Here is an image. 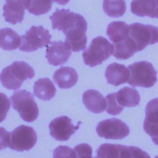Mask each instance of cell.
I'll return each mask as SVG.
<instances>
[{
    "mask_svg": "<svg viewBox=\"0 0 158 158\" xmlns=\"http://www.w3.org/2000/svg\"><path fill=\"white\" fill-rule=\"evenodd\" d=\"M96 132L107 139H121L129 135L128 126L121 120L111 118L102 120L97 125Z\"/></svg>",
    "mask_w": 158,
    "mask_h": 158,
    "instance_id": "cell-8",
    "label": "cell"
},
{
    "mask_svg": "<svg viewBox=\"0 0 158 158\" xmlns=\"http://www.w3.org/2000/svg\"><path fill=\"white\" fill-rule=\"evenodd\" d=\"M106 34L114 44L120 43L128 37L130 26L122 21L112 22L108 25Z\"/></svg>",
    "mask_w": 158,
    "mask_h": 158,
    "instance_id": "cell-20",
    "label": "cell"
},
{
    "mask_svg": "<svg viewBox=\"0 0 158 158\" xmlns=\"http://www.w3.org/2000/svg\"><path fill=\"white\" fill-rule=\"evenodd\" d=\"M51 35L43 26H32L21 36L22 43L19 49L25 52H31L48 46L51 42Z\"/></svg>",
    "mask_w": 158,
    "mask_h": 158,
    "instance_id": "cell-6",
    "label": "cell"
},
{
    "mask_svg": "<svg viewBox=\"0 0 158 158\" xmlns=\"http://www.w3.org/2000/svg\"><path fill=\"white\" fill-rule=\"evenodd\" d=\"M116 99L121 106L133 107L139 103L140 96L136 89L125 86L116 93Z\"/></svg>",
    "mask_w": 158,
    "mask_h": 158,
    "instance_id": "cell-22",
    "label": "cell"
},
{
    "mask_svg": "<svg viewBox=\"0 0 158 158\" xmlns=\"http://www.w3.org/2000/svg\"><path fill=\"white\" fill-rule=\"evenodd\" d=\"M131 11L139 17L158 18V0H135L131 2Z\"/></svg>",
    "mask_w": 158,
    "mask_h": 158,
    "instance_id": "cell-19",
    "label": "cell"
},
{
    "mask_svg": "<svg viewBox=\"0 0 158 158\" xmlns=\"http://www.w3.org/2000/svg\"><path fill=\"white\" fill-rule=\"evenodd\" d=\"M129 36L136 44L138 51L158 42V28L152 25L136 22L130 25Z\"/></svg>",
    "mask_w": 158,
    "mask_h": 158,
    "instance_id": "cell-7",
    "label": "cell"
},
{
    "mask_svg": "<svg viewBox=\"0 0 158 158\" xmlns=\"http://www.w3.org/2000/svg\"><path fill=\"white\" fill-rule=\"evenodd\" d=\"M97 158H131L129 146L122 144L105 143L96 150Z\"/></svg>",
    "mask_w": 158,
    "mask_h": 158,
    "instance_id": "cell-17",
    "label": "cell"
},
{
    "mask_svg": "<svg viewBox=\"0 0 158 158\" xmlns=\"http://www.w3.org/2000/svg\"><path fill=\"white\" fill-rule=\"evenodd\" d=\"M154 158H158V155H157V156H156Z\"/></svg>",
    "mask_w": 158,
    "mask_h": 158,
    "instance_id": "cell-32",
    "label": "cell"
},
{
    "mask_svg": "<svg viewBox=\"0 0 158 158\" xmlns=\"http://www.w3.org/2000/svg\"><path fill=\"white\" fill-rule=\"evenodd\" d=\"M107 108L106 112L113 115H116L122 112L123 109V107L118 104L116 99V93H113L107 94L106 96Z\"/></svg>",
    "mask_w": 158,
    "mask_h": 158,
    "instance_id": "cell-27",
    "label": "cell"
},
{
    "mask_svg": "<svg viewBox=\"0 0 158 158\" xmlns=\"http://www.w3.org/2000/svg\"><path fill=\"white\" fill-rule=\"evenodd\" d=\"M131 151V158H151L149 155L140 148L135 146H129Z\"/></svg>",
    "mask_w": 158,
    "mask_h": 158,
    "instance_id": "cell-30",
    "label": "cell"
},
{
    "mask_svg": "<svg viewBox=\"0 0 158 158\" xmlns=\"http://www.w3.org/2000/svg\"><path fill=\"white\" fill-rule=\"evenodd\" d=\"M49 19L53 29L61 30L65 33L69 29L75 27L85 18L79 14L71 12L69 9L57 8Z\"/></svg>",
    "mask_w": 158,
    "mask_h": 158,
    "instance_id": "cell-9",
    "label": "cell"
},
{
    "mask_svg": "<svg viewBox=\"0 0 158 158\" xmlns=\"http://www.w3.org/2000/svg\"><path fill=\"white\" fill-rule=\"evenodd\" d=\"M83 102L86 108L94 114L102 112L107 108L106 98L97 90L88 89L85 91L82 96Z\"/></svg>",
    "mask_w": 158,
    "mask_h": 158,
    "instance_id": "cell-16",
    "label": "cell"
},
{
    "mask_svg": "<svg viewBox=\"0 0 158 158\" xmlns=\"http://www.w3.org/2000/svg\"><path fill=\"white\" fill-rule=\"evenodd\" d=\"M146 117L143 123L145 132L152 138L158 136V98L149 101L145 109Z\"/></svg>",
    "mask_w": 158,
    "mask_h": 158,
    "instance_id": "cell-14",
    "label": "cell"
},
{
    "mask_svg": "<svg viewBox=\"0 0 158 158\" xmlns=\"http://www.w3.org/2000/svg\"><path fill=\"white\" fill-rule=\"evenodd\" d=\"M10 99L12 108L19 112L22 120L32 122L37 118L38 107L30 92L25 89L17 90L13 93Z\"/></svg>",
    "mask_w": 158,
    "mask_h": 158,
    "instance_id": "cell-3",
    "label": "cell"
},
{
    "mask_svg": "<svg viewBox=\"0 0 158 158\" xmlns=\"http://www.w3.org/2000/svg\"><path fill=\"white\" fill-rule=\"evenodd\" d=\"M128 68L130 78L127 83L132 86L151 88L157 81V71L152 64L148 61L134 62Z\"/></svg>",
    "mask_w": 158,
    "mask_h": 158,
    "instance_id": "cell-5",
    "label": "cell"
},
{
    "mask_svg": "<svg viewBox=\"0 0 158 158\" xmlns=\"http://www.w3.org/2000/svg\"><path fill=\"white\" fill-rule=\"evenodd\" d=\"M102 7L105 13L110 17H119L123 15L126 10L125 1H103Z\"/></svg>",
    "mask_w": 158,
    "mask_h": 158,
    "instance_id": "cell-25",
    "label": "cell"
},
{
    "mask_svg": "<svg viewBox=\"0 0 158 158\" xmlns=\"http://www.w3.org/2000/svg\"><path fill=\"white\" fill-rule=\"evenodd\" d=\"M105 77L109 84L117 86L128 81L130 71L124 65L114 62L107 67Z\"/></svg>",
    "mask_w": 158,
    "mask_h": 158,
    "instance_id": "cell-15",
    "label": "cell"
},
{
    "mask_svg": "<svg viewBox=\"0 0 158 158\" xmlns=\"http://www.w3.org/2000/svg\"><path fill=\"white\" fill-rule=\"evenodd\" d=\"M54 1H31L28 0L27 7L28 12L34 15H41L49 11Z\"/></svg>",
    "mask_w": 158,
    "mask_h": 158,
    "instance_id": "cell-26",
    "label": "cell"
},
{
    "mask_svg": "<svg viewBox=\"0 0 158 158\" xmlns=\"http://www.w3.org/2000/svg\"><path fill=\"white\" fill-rule=\"evenodd\" d=\"M152 140L154 144H156V145H158V136L152 138Z\"/></svg>",
    "mask_w": 158,
    "mask_h": 158,
    "instance_id": "cell-31",
    "label": "cell"
},
{
    "mask_svg": "<svg viewBox=\"0 0 158 158\" xmlns=\"http://www.w3.org/2000/svg\"><path fill=\"white\" fill-rule=\"evenodd\" d=\"M56 93V87L48 78H40L34 83L33 94L40 99L49 101L55 96Z\"/></svg>",
    "mask_w": 158,
    "mask_h": 158,
    "instance_id": "cell-21",
    "label": "cell"
},
{
    "mask_svg": "<svg viewBox=\"0 0 158 158\" xmlns=\"http://www.w3.org/2000/svg\"><path fill=\"white\" fill-rule=\"evenodd\" d=\"M114 51V46L106 38L96 37L83 52V61L86 65L90 67L96 66L113 55Z\"/></svg>",
    "mask_w": 158,
    "mask_h": 158,
    "instance_id": "cell-4",
    "label": "cell"
},
{
    "mask_svg": "<svg viewBox=\"0 0 158 158\" xmlns=\"http://www.w3.org/2000/svg\"><path fill=\"white\" fill-rule=\"evenodd\" d=\"M86 30L87 22L84 19L75 27L69 29L64 33L65 35V42L70 47L71 51L78 52L86 49Z\"/></svg>",
    "mask_w": 158,
    "mask_h": 158,
    "instance_id": "cell-11",
    "label": "cell"
},
{
    "mask_svg": "<svg viewBox=\"0 0 158 158\" xmlns=\"http://www.w3.org/2000/svg\"><path fill=\"white\" fill-rule=\"evenodd\" d=\"M76 158H97L92 157V148L88 144L82 143L74 148Z\"/></svg>",
    "mask_w": 158,
    "mask_h": 158,
    "instance_id": "cell-29",
    "label": "cell"
},
{
    "mask_svg": "<svg viewBox=\"0 0 158 158\" xmlns=\"http://www.w3.org/2000/svg\"><path fill=\"white\" fill-rule=\"evenodd\" d=\"M36 141V133L31 127L22 125L11 132L1 128V149L9 147L19 152L28 151L35 145Z\"/></svg>",
    "mask_w": 158,
    "mask_h": 158,
    "instance_id": "cell-1",
    "label": "cell"
},
{
    "mask_svg": "<svg viewBox=\"0 0 158 158\" xmlns=\"http://www.w3.org/2000/svg\"><path fill=\"white\" fill-rule=\"evenodd\" d=\"M53 158H76V153L69 146H59L54 150Z\"/></svg>",
    "mask_w": 158,
    "mask_h": 158,
    "instance_id": "cell-28",
    "label": "cell"
},
{
    "mask_svg": "<svg viewBox=\"0 0 158 158\" xmlns=\"http://www.w3.org/2000/svg\"><path fill=\"white\" fill-rule=\"evenodd\" d=\"M53 80L60 88L67 89L73 86L78 81L76 70L70 67H61L55 71Z\"/></svg>",
    "mask_w": 158,
    "mask_h": 158,
    "instance_id": "cell-18",
    "label": "cell"
},
{
    "mask_svg": "<svg viewBox=\"0 0 158 158\" xmlns=\"http://www.w3.org/2000/svg\"><path fill=\"white\" fill-rule=\"evenodd\" d=\"M114 47L113 56L118 59H127L138 52L136 44L130 36L123 41L114 44Z\"/></svg>",
    "mask_w": 158,
    "mask_h": 158,
    "instance_id": "cell-24",
    "label": "cell"
},
{
    "mask_svg": "<svg viewBox=\"0 0 158 158\" xmlns=\"http://www.w3.org/2000/svg\"><path fill=\"white\" fill-rule=\"evenodd\" d=\"M35 76L33 69L23 61H15L2 69L0 75L1 82L7 89L16 90L23 82Z\"/></svg>",
    "mask_w": 158,
    "mask_h": 158,
    "instance_id": "cell-2",
    "label": "cell"
},
{
    "mask_svg": "<svg viewBox=\"0 0 158 158\" xmlns=\"http://www.w3.org/2000/svg\"><path fill=\"white\" fill-rule=\"evenodd\" d=\"M28 0H6L3 6L5 20L12 24L21 22L24 17Z\"/></svg>",
    "mask_w": 158,
    "mask_h": 158,
    "instance_id": "cell-13",
    "label": "cell"
},
{
    "mask_svg": "<svg viewBox=\"0 0 158 158\" xmlns=\"http://www.w3.org/2000/svg\"><path fill=\"white\" fill-rule=\"evenodd\" d=\"M22 39L18 33L10 28L0 30V47L6 51L15 50L21 45Z\"/></svg>",
    "mask_w": 158,
    "mask_h": 158,
    "instance_id": "cell-23",
    "label": "cell"
},
{
    "mask_svg": "<svg viewBox=\"0 0 158 158\" xmlns=\"http://www.w3.org/2000/svg\"><path fill=\"white\" fill-rule=\"evenodd\" d=\"M72 123V120L67 116H60L53 119L49 125L50 135L58 141H67L79 128Z\"/></svg>",
    "mask_w": 158,
    "mask_h": 158,
    "instance_id": "cell-10",
    "label": "cell"
},
{
    "mask_svg": "<svg viewBox=\"0 0 158 158\" xmlns=\"http://www.w3.org/2000/svg\"><path fill=\"white\" fill-rule=\"evenodd\" d=\"M71 55V49L65 42L54 41L47 46L46 58L49 64L57 66L67 62Z\"/></svg>",
    "mask_w": 158,
    "mask_h": 158,
    "instance_id": "cell-12",
    "label": "cell"
}]
</instances>
